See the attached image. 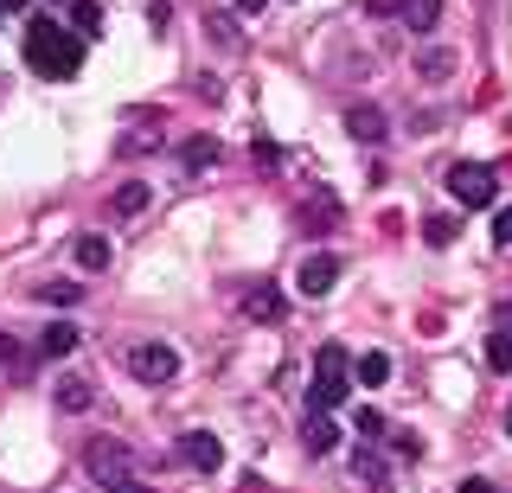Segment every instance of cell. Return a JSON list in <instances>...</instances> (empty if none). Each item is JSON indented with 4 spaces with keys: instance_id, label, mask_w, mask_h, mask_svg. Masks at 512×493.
<instances>
[{
    "instance_id": "e575fe53",
    "label": "cell",
    "mask_w": 512,
    "mask_h": 493,
    "mask_svg": "<svg viewBox=\"0 0 512 493\" xmlns=\"http://www.w3.org/2000/svg\"><path fill=\"white\" fill-rule=\"evenodd\" d=\"M26 7V0H0V13H20Z\"/></svg>"
},
{
    "instance_id": "e0dca14e",
    "label": "cell",
    "mask_w": 512,
    "mask_h": 493,
    "mask_svg": "<svg viewBox=\"0 0 512 493\" xmlns=\"http://www.w3.org/2000/svg\"><path fill=\"white\" fill-rule=\"evenodd\" d=\"M244 314H250V321H282V289H269V282H263V289H250Z\"/></svg>"
},
{
    "instance_id": "d6a6232c",
    "label": "cell",
    "mask_w": 512,
    "mask_h": 493,
    "mask_svg": "<svg viewBox=\"0 0 512 493\" xmlns=\"http://www.w3.org/2000/svg\"><path fill=\"white\" fill-rule=\"evenodd\" d=\"M461 493H493V487L487 481H461Z\"/></svg>"
},
{
    "instance_id": "7402d4cb",
    "label": "cell",
    "mask_w": 512,
    "mask_h": 493,
    "mask_svg": "<svg viewBox=\"0 0 512 493\" xmlns=\"http://www.w3.org/2000/svg\"><path fill=\"white\" fill-rule=\"evenodd\" d=\"M416 71H423V84H448V77H455V52H423Z\"/></svg>"
},
{
    "instance_id": "4dcf8cb0",
    "label": "cell",
    "mask_w": 512,
    "mask_h": 493,
    "mask_svg": "<svg viewBox=\"0 0 512 493\" xmlns=\"http://www.w3.org/2000/svg\"><path fill=\"white\" fill-rule=\"evenodd\" d=\"M109 493H154V487H141L135 474H128V481H116V487H109Z\"/></svg>"
},
{
    "instance_id": "83f0119b",
    "label": "cell",
    "mask_w": 512,
    "mask_h": 493,
    "mask_svg": "<svg viewBox=\"0 0 512 493\" xmlns=\"http://www.w3.org/2000/svg\"><path fill=\"white\" fill-rule=\"evenodd\" d=\"M397 442V455H410V461H423V436H391Z\"/></svg>"
},
{
    "instance_id": "484cf974",
    "label": "cell",
    "mask_w": 512,
    "mask_h": 493,
    "mask_svg": "<svg viewBox=\"0 0 512 493\" xmlns=\"http://www.w3.org/2000/svg\"><path fill=\"white\" fill-rule=\"evenodd\" d=\"M493 244L512 250V205H500V218H493Z\"/></svg>"
},
{
    "instance_id": "7c38bea8",
    "label": "cell",
    "mask_w": 512,
    "mask_h": 493,
    "mask_svg": "<svg viewBox=\"0 0 512 493\" xmlns=\"http://www.w3.org/2000/svg\"><path fill=\"white\" fill-rule=\"evenodd\" d=\"M333 225H340V205H333V199H308V205H301V231H308V237H327Z\"/></svg>"
},
{
    "instance_id": "d590c367",
    "label": "cell",
    "mask_w": 512,
    "mask_h": 493,
    "mask_svg": "<svg viewBox=\"0 0 512 493\" xmlns=\"http://www.w3.org/2000/svg\"><path fill=\"white\" fill-rule=\"evenodd\" d=\"M506 436H512V410H506Z\"/></svg>"
},
{
    "instance_id": "ac0fdd59",
    "label": "cell",
    "mask_w": 512,
    "mask_h": 493,
    "mask_svg": "<svg viewBox=\"0 0 512 493\" xmlns=\"http://www.w3.org/2000/svg\"><path fill=\"white\" fill-rule=\"evenodd\" d=\"M39 353H45V359L77 353V327H71V321H52V327H45V340H39Z\"/></svg>"
},
{
    "instance_id": "5b68a950",
    "label": "cell",
    "mask_w": 512,
    "mask_h": 493,
    "mask_svg": "<svg viewBox=\"0 0 512 493\" xmlns=\"http://www.w3.org/2000/svg\"><path fill=\"white\" fill-rule=\"evenodd\" d=\"M333 282H340V257H333V250H308L301 269H295V289L308 301H320V295H333Z\"/></svg>"
},
{
    "instance_id": "3957f363",
    "label": "cell",
    "mask_w": 512,
    "mask_h": 493,
    "mask_svg": "<svg viewBox=\"0 0 512 493\" xmlns=\"http://www.w3.org/2000/svg\"><path fill=\"white\" fill-rule=\"evenodd\" d=\"M128 372H135L141 385H167V378H180V353H173L167 340H141L135 353H128Z\"/></svg>"
},
{
    "instance_id": "f546056e",
    "label": "cell",
    "mask_w": 512,
    "mask_h": 493,
    "mask_svg": "<svg viewBox=\"0 0 512 493\" xmlns=\"http://www.w3.org/2000/svg\"><path fill=\"white\" fill-rule=\"evenodd\" d=\"M0 365H20V340L13 333H0Z\"/></svg>"
},
{
    "instance_id": "52a82bcc",
    "label": "cell",
    "mask_w": 512,
    "mask_h": 493,
    "mask_svg": "<svg viewBox=\"0 0 512 493\" xmlns=\"http://www.w3.org/2000/svg\"><path fill=\"white\" fill-rule=\"evenodd\" d=\"M180 455H186L199 474H218V468H224V442L212 436V429H186V436H180Z\"/></svg>"
},
{
    "instance_id": "ba28073f",
    "label": "cell",
    "mask_w": 512,
    "mask_h": 493,
    "mask_svg": "<svg viewBox=\"0 0 512 493\" xmlns=\"http://www.w3.org/2000/svg\"><path fill=\"white\" fill-rule=\"evenodd\" d=\"M346 135L365 141V148H378V141L391 135V122H384V109H372V103H352L346 109Z\"/></svg>"
},
{
    "instance_id": "603a6c76",
    "label": "cell",
    "mask_w": 512,
    "mask_h": 493,
    "mask_svg": "<svg viewBox=\"0 0 512 493\" xmlns=\"http://www.w3.org/2000/svg\"><path fill=\"white\" fill-rule=\"evenodd\" d=\"M352 429H359L365 442H384V436H391V417H378V410H359V417H352Z\"/></svg>"
},
{
    "instance_id": "6da1fadb",
    "label": "cell",
    "mask_w": 512,
    "mask_h": 493,
    "mask_svg": "<svg viewBox=\"0 0 512 493\" xmlns=\"http://www.w3.org/2000/svg\"><path fill=\"white\" fill-rule=\"evenodd\" d=\"M26 65L39 77H58V84H71L77 71H84V39L64 33L52 13H39V20H26Z\"/></svg>"
},
{
    "instance_id": "4316f807",
    "label": "cell",
    "mask_w": 512,
    "mask_h": 493,
    "mask_svg": "<svg viewBox=\"0 0 512 493\" xmlns=\"http://www.w3.org/2000/svg\"><path fill=\"white\" fill-rule=\"evenodd\" d=\"M148 26H154V33H167V26H173V7H167V0H154V7H148Z\"/></svg>"
},
{
    "instance_id": "8fae6325",
    "label": "cell",
    "mask_w": 512,
    "mask_h": 493,
    "mask_svg": "<svg viewBox=\"0 0 512 493\" xmlns=\"http://www.w3.org/2000/svg\"><path fill=\"white\" fill-rule=\"evenodd\" d=\"M397 13H404L410 33H436L442 26V0H397Z\"/></svg>"
},
{
    "instance_id": "9c48e42d",
    "label": "cell",
    "mask_w": 512,
    "mask_h": 493,
    "mask_svg": "<svg viewBox=\"0 0 512 493\" xmlns=\"http://www.w3.org/2000/svg\"><path fill=\"white\" fill-rule=\"evenodd\" d=\"M224 161V141L218 135H186L180 141V173H205V167H218Z\"/></svg>"
},
{
    "instance_id": "d6986e66",
    "label": "cell",
    "mask_w": 512,
    "mask_h": 493,
    "mask_svg": "<svg viewBox=\"0 0 512 493\" xmlns=\"http://www.w3.org/2000/svg\"><path fill=\"white\" fill-rule=\"evenodd\" d=\"M461 237V218H448V212H436V218H423V244L429 250H448Z\"/></svg>"
},
{
    "instance_id": "277c9868",
    "label": "cell",
    "mask_w": 512,
    "mask_h": 493,
    "mask_svg": "<svg viewBox=\"0 0 512 493\" xmlns=\"http://www.w3.org/2000/svg\"><path fill=\"white\" fill-rule=\"evenodd\" d=\"M448 193H455L461 205H493V199H500V180H493V167L455 161V167H448Z\"/></svg>"
},
{
    "instance_id": "ffe728a7",
    "label": "cell",
    "mask_w": 512,
    "mask_h": 493,
    "mask_svg": "<svg viewBox=\"0 0 512 493\" xmlns=\"http://www.w3.org/2000/svg\"><path fill=\"white\" fill-rule=\"evenodd\" d=\"M71 33L77 39H96V33H103V7H96V0H71Z\"/></svg>"
},
{
    "instance_id": "5bb4252c",
    "label": "cell",
    "mask_w": 512,
    "mask_h": 493,
    "mask_svg": "<svg viewBox=\"0 0 512 493\" xmlns=\"http://www.w3.org/2000/svg\"><path fill=\"white\" fill-rule=\"evenodd\" d=\"M71 263L77 269H90V276H96V269H109V237H77V244H71Z\"/></svg>"
},
{
    "instance_id": "2e32d148",
    "label": "cell",
    "mask_w": 512,
    "mask_h": 493,
    "mask_svg": "<svg viewBox=\"0 0 512 493\" xmlns=\"http://www.w3.org/2000/svg\"><path fill=\"white\" fill-rule=\"evenodd\" d=\"M148 186H141V180H128V186H116V199H109V212H116V218H135V212H148Z\"/></svg>"
},
{
    "instance_id": "f1b7e54d",
    "label": "cell",
    "mask_w": 512,
    "mask_h": 493,
    "mask_svg": "<svg viewBox=\"0 0 512 493\" xmlns=\"http://www.w3.org/2000/svg\"><path fill=\"white\" fill-rule=\"evenodd\" d=\"M397 13V0H365V20H391Z\"/></svg>"
},
{
    "instance_id": "9a60e30c",
    "label": "cell",
    "mask_w": 512,
    "mask_h": 493,
    "mask_svg": "<svg viewBox=\"0 0 512 493\" xmlns=\"http://www.w3.org/2000/svg\"><path fill=\"white\" fill-rule=\"evenodd\" d=\"M32 301H45V308H77V301H84V282H32Z\"/></svg>"
},
{
    "instance_id": "4fadbf2b",
    "label": "cell",
    "mask_w": 512,
    "mask_h": 493,
    "mask_svg": "<svg viewBox=\"0 0 512 493\" xmlns=\"http://www.w3.org/2000/svg\"><path fill=\"white\" fill-rule=\"evenodd\" d=\"M346 378H359L365 391L391 385V353H365V359H352V372H346Z\"/></svg>"
},
{
    "instance_id": "1f68e13d",
    "label": "cell",
    "mask_w": 512,
    "mask_h": 493,
    "mask_svg": "<svg viewBox=\"0 0 512 493\" xmlns=\"http://www.w3.org/2000/svg\"><path fill=\"white\" fill-rule=\"evenodd\" d=\"M493 321H500V333H512V301H500V314H493Z\"/></svg>"
},
{
    "instance_id": "cb8c5ba5",
    "label": "cell",
    "mask_w": 512,
    "mask_h": 493,
    "mask_svg": "<svg viewBox=\"0 0 512 493\" xmlns=\"http://www.w3.org/2000/svg\"><path fill=\"white\" fill-rule=\"evenodd\" d=\"M487 365L493 372H512V333H493L487 340Z\"/></svg>"
},
{
    "instance_id": "30bf717a",
    "label": "cell",
    "mask_w": 512,
    "mask_h": 493,
    "mask_svg": "<svg viewBox=\"0 0 512 493\" xmlns=\"http://www.w3.org/2000/svg\"><path fill=\"white\" fill-rule=\"evenodd\" d=\"M301 442H308L314 455H333V442H340V423H333L327 410H308V423H301Z\"/></svg>"
},
{
    "instance_id": "44dd1931",
    "label": "cell",
    "mask_w": 512,
    "mask_h": 493,
    "mask_svg": "<svg viewBox=\"0 0 512 493\" xmlns=\"http://www.w3.org/2000/svg\"><path fill=\"white\" fill-rule=\"evenodd\" d=\"M90 404H96L90 378H58V410H90Z\"/></svg>"
},
{
    "instance_id": "8992f818",
    "label": "cell",
    "mask_w": 512,
    "mask_h": 493,
    "mask_svg": "<svg viewBox=\"0 0 512 493\" xmlns=\"http://www.w3.org/2000/svg\"><path fill=\"white\" fill-rule=\"evenodd\" d=\"M346 365H314V385H308V410H333V404H346Z\"/></svg>"
},
{
    "instance_id": "836d02e7",
    "label": "cell",
    "mask_w": 512,
    "mask_h": 493,
    "mask_svg": "<svg viewBox=\"0 0 512 493\" xmlns=\"http://www.w3.org/2000/svg\"><path fill=\"white\" fill-rule=\"evenodd\" d=\"M237 7H244V13H263V7H269V0H237Z\"/></svg>"
},
{
    "instance_id": "7a4b0ae2",
    "label": "cell",
    "mask_w": 512,
    "mask_h": 493,
    "mask_svg": "<svg viewBox=\"0 0 512 493\" xmlns=\"http://www.w3.org/2000/svg\"><path fill=\"white\" fill-rule=\"evenodd\" d=\"M84 468H90V481L116 487V481H128V474H135V449H128V442H116V436H90V442H84Z\"/></svg>"
},
{
    "instance_id": "d4e9b609",
    "label": "cell",
    "mask_w": 512,
    "mask_h": 493,
    "mask_svg": "<svg viewBox=\"0 0 512 493\" xmlns=\"http://www.w3.org/2000/svg\"><path fill=\"white\" fill-rule=\"evenodd\" d=\"M250 161H256V167H263V173H276V167H282V148H276V141H263V135H256V148H250Z\"/></svg>"
}]
</instances>
